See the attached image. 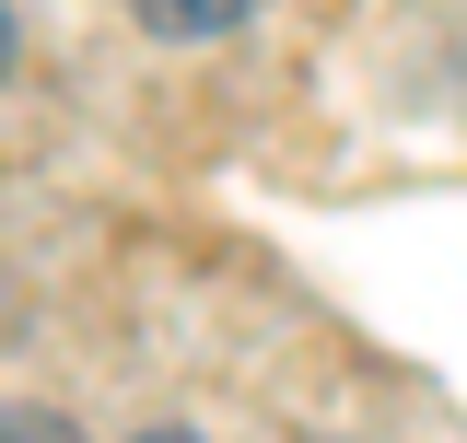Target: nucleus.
Here are the masks:
<instances>
[{
	"mask_svg": "<svg viewBox=\"0 0 467 443\" xmlns=\"http://www.w3.org/2000/svg\"><path fill=\"white\" fill-rule=\"evenodd\" d=\"M0 443H70L58 420H0Z\"/></svg>",
	"mask_w": 467,
	"mask_h": 443,
	"instance_id": "2",
	"label": "nucleus"
},
{
	"mask_svg": "<svg viewBox=\"0 0 467 443\" xmlns=\"http://www.w3.org/2000/svg\"><path fill=\"white\" fill-rule=\"evenodd\" d=\"M140 443H187V432H140Z\"/></svg>",
	"mask_w": 467,
	"mask_h": 443,
	"instance_id": "4",
	"label": "nucleus"
},
{
	"mask_svg": "<svg viewBox=\"0 0 467 443\" xmlns=\"http://www.w3.org/2000/svg\"><path fill=\"white\" fill-rule=\"evenodd\" d=\"M0 70H12V24H0Z\"/></svg>",
	"mask_w": 467,
	"mask_h": 443,
	"instance_id": "3",
	"label": "nucleus"
},
{
	"mask_svg": "<svg viewBox=\"0 0 467 443\" xmlns=\"http://www.w3.org/2000/svg\"><path fill=\"white\" fill-rule=\"evenodd\" d=\"M129 12H140V24H164V36H223L245 0H129Z\"/></svg>",
	"mask_w": 467,
	"mask_h": 443,
	"instance_id": "1",
	"label": "nucleus"
}]
</instances>
